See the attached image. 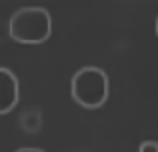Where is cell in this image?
Returning a JSON list of instances; mask_svg holds the SVG:
<instances>
[{"label": "cell", "mask_w": 158, "mask_h": 152, "mask_svg": "<svg viewBox=\"0 0 158 152\" xmlns=\"http://www.w3.org/2000/svg\"><path fill=\"white\" fill-rule=\"evenodd\" d=\"M8 32H10V38L20 44H40L52 32L50 14L40 6L20 8L12 14Z\"/></svg>", "instance_id": "obj_1"}, {"label": "cell", "mask_w": 158, "mask_h": 152, "mask_svg": "<svg viewBox=\"0 0 158 152\" xmlns=\"http://www.w3.org/2000/svg\"><path fill=\"white\" fill-rule=\"evenodd\" d=\"M72 98L88 110L100 108L108 98V78L98 66H84L72 78Z\"/></svg>", "instance_id": "obj_2"}, {"label": "cell", "mask_w": 158, "mask_h": 152, "mask_svg": "<svg viewBox=\"0 0 158 152\" xmlns=\"http://www.w3.org/2000/svg\"><path fill=\"white\" fill-rule=\"evenodd\" d=\"M18 102V80L8 68H0V114H8Z\"/></svg>", "instance_id": "obj_3"}, {"label": "cell", "mask_w": 158, "mask_h": 152, "mask_svg": "<svg viewBox=\"0 0 158 152\" xmlns=\"http://www.w3.org/2000/svg\"><path fill=\"white\" fill-rule=\"evenodd\" d=\"M20 126L24 128V132L34 134L38 132V128L42 126V116H40L38 110H26V112L20 116Z\"/></svg>", "instance_id": "obj_4"}, {"label": "cell", "mask_w": 158, "mask_h": 152, "mask_svg": "<svg viewBox=\"0 0 158 152\" xmlns=\"http://www.w3.org/2000/svg\"><path fill=\"white\" fill-rule=\"evenodd\" d=\"M140 152H158V144L156 142H142L140 144Z\"/></svg>", "instance_id": "obj_5"}, {"label": "cell", "mask_w": 158, "mask_h": 152, "mask_svg": "<svg viewBox=\"0 0 158 152\" xmlns=\"http://www.w3.org/2000/svg\"><path fill=\"white\" fill-rule=\"evenodd\" d=\"M16 152H44V150H40V148H18Z\"/></svg>", "instance_id": "obj_6"}, {"label": "cell", "mask_w": 158, "mask_h": 152, "mask_svg": "<svg viewBox=\"0 0 158 152\" xmlns=\"http://www.w3.org/2000/svg\"><path fill=\"white\" fill-rule=\"evenodd\" d=\"M154 28H156V36H158V18H156V26Z\"/></svg>", "instance_id": "obj_7"}]
</instances>
